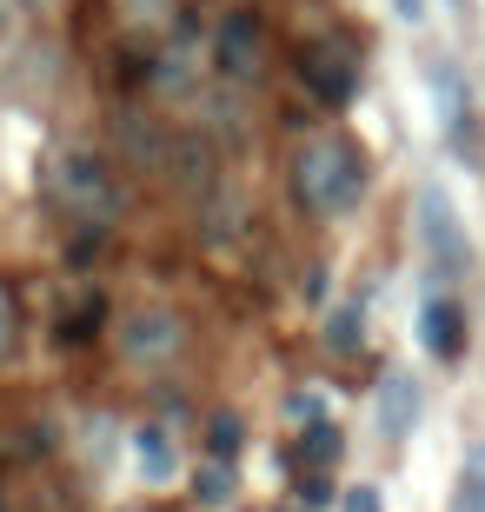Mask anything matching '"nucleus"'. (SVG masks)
<instances>
[{"instance_id":"obj_1","label":"nucleus","mask_w":485,"mask_h":512,"mask_svg":"<svg viewBox=\"0 0 485 512\" xmlns=\"http://www.w3.org/2000/svg\"><path fill=\"white\" fill-rule=\"evenodd\" d=\"M293 180L306 193V207L319 220H339V213H353L366 200V160L346 133H313V140H299V160H293Z\"/></svg>"},{"instance_id":"obj_2","label":"nucleus","mask_w":485,"mask_h":512,"mask_svg":"<svg viewBox=\"0 0 485 512\" xmlns=\"http://www.w3.org/2000/svg\"><path fill=\"white\" fill-rule=\"evenodd\" d=\"M47 193H54V207H67L94 233L113 227L120 207H127V187L113 180V167L94 147H54V160H47Z\"/></svg>"},{"instance_id":"obj_3","label":"nucleus","mask_w":485,"mask_h":512,"mask_svg":"<svg viewBox=\"0 0 485 512\" xmlns=\"http://www.w3.org/2000/svg\"><path fill=\"white\" fill-rule=\"evenodd\" d=\"M412 227H419V247H426L439 280L446 286L472 280V233H466V220H459V207H452V193L439 180H419V193H412Z\"/></svg>"},{"instance_id":"obj_4","label":"nucleus","mask_w":485,"mask_h":512,"mask_svg":"<svg viewBox=\"0 0 485 512\" xmlns=\"http://www.w3.org/2000/svg\"><path fill=\"white\" fill-rule=\"evenodd\" d=\"M113 340H120V353H127L133 366H167V360H180V346H187V320H180L173 306H127Z\"/></svg>"},{"instance_id":"obj_5","label":"nucleus","mask_w":485,"mask_h":512,"mask_svg":"<svg viewBox=\"0 0 485 512\" xmlns=\"http://www.w3.org/2000/svg\"><path fill=\"white\" fill-rule=\"evenodd\" d=\"M213 67H220L226 80H260L266 74V27L253 7H226L220 27H213Z\"/></svg>"},{"instance_id":"obj_6","label":"nucleus","mask_w":485,"mask_h":512,"mask_svg":"<svg viewBox=\"0 0 485 512\" xmlns=\"http://www.w3.org/2000/svg\"><path fill=\"white\" fill-rule=\"evenodd\" d=\"M299 80H306L326 107H346V100L359 94V54L346 40H313V47H299Z\"/></svg>"},{"instance_id":"obj_7","label":"nucleus","mask_w":485,"mask_h":512,"mask_svg":"<svg viewBox=\"0 0 485 512\" xmlns=\"http://www.w3.org/2000/svg\"><path fill=\"white\" fill-rule=\"evenodd\" d=\"M426 94H432V114L446 127V140L459 153H472V94H466V74H459V60L432 54L426 60Z\"/></svg>"},{"instance_id":"obj_8","label":"nucleus","mask_w":485,"mask_h":512,"mask_svg":"<svg viewBox=\"0 0 485 512\" xmlns=\"http://www.w3.org/2000/svg\"><path fill=\"white\" fill-rule=\"evenodd\" d=\"M180 193H213V180H220V153H213V140L206 133H173L167 140V167H160Z\"/></svg>"},{"instance_id":"obj_9","label":"nucleus","mask_w":485,"mask_h":512,"mask_svg":"<svg viewBox=\"0 0 485 512\" xmlns=\"http://www.w3.org/2000/svg\"><path fill=\"white\" fill-rule=\"evenodd\" d=\"M419 346H426L432 360H459L466 353V306L452 300V293H426L419 300Z\"/></svg>"},{"instance_id":"obj_10","label":"nucleus","mask_w":485,"mask_h":512,"mask_svg":"<svg viewBox=\"0 0 485 512\" xmlns=\"http://www.w3.org/2000/svg\"><path fill=\"white\" fill-rule=\"evenodd\" d=\"M113 140H120V153H127L140 173H160L167 167V140L173 133L153 114H140V107H120V114H113Z\"/></svg>"},{"instance_id":"obj_11","label":"nucleus","mask_w":485,"mask_h":512,"mask_svg":"<svg viewBox=\"0 0 485 512\" xmlns=\"http://www.w3.org/2000/svg\"><path fill=\"white\" fill-rule=\"evenodd\" d=\"M419 406H426L419 380L392 366L386 380H379V433H386V439H412V426H419Z\"/></svg>"},{"instance_id":"obj_12","label":"nucleus","mask_w":485,"mask_h":512,"mask_svg":"<svg viewBox=\"0 0 485 512\" xmlns=\"http://www.w3.org/2000/svg\"><path fill=\"white\" fill-rule=\"evenodd\" d=\"M133 453H140V473H147L153 486L180 473V446L167 439V426H140V433H133Z\"/></svg>"},{"instance_id":"obj_13","label":"nucleus","mask_w":485,"mask_h":512,"mask_svg":"<svg viewBox=\"0 0 485 512\" xmlns=\"http://www.w3.org/2000/svg\"><path fill=\"white\" fill-rule=\"evenodd\" d=\"M452 512H485V439L466 446V466L452 479Z\"/></svg>"},{"instance_id":"obj_14","label":"nucleus","mask_w":485,"mask_h":512,"mask_svg":"<svg viewBox=\"0 0 485 512\" xmlns=\"http://www.w3.org/2000/svg\"><path fill=\"white\" fill-rule=\"evenodd\" d=\"M339 453H346V439H339L333 419H313V426L299 433V446H293L299 466H339Z\"/></svg>"},{"instance_id":"obj_15","label":"nucleus","mask_w":485,"mask_h":512,"mask_svg":"<svg viewBox=\"0 0 485 512\" xmlns=\"http://www.w3.org/2000/svg\"><path fill=\"white\" fill-rule=\"evenodd\" d=\"M233 493H240V486H233V466H226V459H206L200 473H193V499H200L206 512L233 506Z\"/></svg>"},{"instance_id":"obj_16","label":"nucleus","mask_w":485,"mask_h":512,"mask_svg":"<svg viewBox=\"0 0 485 512\" xmlns=\"http://www.w3.org/2000/svg\"><path fill=\"white\" fill-rule=\"evenodd\" d=\"M326 346H333L339 360H353L359 346H366V333H359V306H333V313H326Z\"/></svg>"},{"instance_id":"obj_17","label":"nucleus","mask_w":485,"mask_h":512,"mask_svg":"<svg viewBox=\"0 0 485 512\" xmlns=\"http://www.w3.org/2000/svg\"><path fill=\"white\" fill-rule=\"evenodd\" d=\"M240 439H246L240 413H213V419H206V453H213V459H226V466H233V453H240Z\"/></svg>"},{"instance_id":"obj_18","label":"nucleus","mask_w":485,"mask_h":512,"mask_svg":"<svg viewBox=\"0 0 485 512\" xmlns=\"http://www.w3.org/2000/svg\"><path fill=\"white\" fill-rule=\"evenodd\" d=\"M94 326H100V306L87 300V306H80V313H74V320H67V313H60L54 340H60V346H80V340H94Z\"/></svg>"},{"instance_id":"obj_19","label":"nucleus","mask_w":485,"mask_h":512,"mask_svg":"<svg viewBox=\"0 0 485 512\" xmlns=\"http://www.w3.org/2000/svg\"><path fill=\"white\" fill-rule=\"evenodd\" d=\"M153 87H167V94H187V87H193L187 54H167V60H160V67H153Z\"/></svg>"},{"instance_id":"obj_20","label":"nucleus","mask_w":485,"mask_h":512,"mask_svg":"<svg viewBox=\"0 0 485 512\" xmlns=\"http://www.w3.org/2000/svg\"><path fill=\"white\" fill-rule=\"evenodd\" d=\"M339 512H386V506H379L373 486H353V493H339Z\"/></svg>"},{"instance_id":"obj_21","label":"nucleus","mask_w":485,"mask_h":512,"mask_svg":"<svg viewBox=\"0 0 485 512\" xmlns=\"http://www.w3.org/2000/svg\"><path fill=\"white\" fill-rule=\"evenodd\" d=\"M14 353V293L0 286V360Z\"/></svg>"},{"instance_id":"obj_22","label":"nucleus","mask_w":485,"mask_h":512,"mask_svg":"<svg viewBox=\"0 0 485 512\" xmlns=\"http://www.w3.org/2000/svg\"><path fill=\"white\" fill-rule=\"evenodd\" d=\"M299 499H306V506H333V479H326V473H313L306 486H299Z\"/></svg>"},{"instance_id":"obj_23","label":"nucleus","mask_w":485,"mask_h":512,"mask_svg":"<svg viewBox=\"0 0 485 512\" xmlns=\"http://www.w3.org/2000/svg\"><path fill=\"white\" fill-rule=\"evenodd\" d=\"M392 14L406 20V27H419V20H426V0H392Z\"/></svg>"},{"instance_id":"obj_24","label":"nucleus","mask_w":485,"mask_h":512,"mask_svg":"<svg viewBox=\"0 0 485 512\" xmlns=\"http://www.w3.org/2000/svg\"><path fill=\"white\" fill-rule=\"evenodd\" d=\"M446 7H466V0H446Z\"/></svg>"},{"instance_id":"obj_25","label":"nucleus","mask_w":485,"mask_h":512,"mask_svg":"<svg viewBox=\"0 0 485 512\" xmlns=\"http://www.w3.org/2000/svg\"><path fill=\"white\" fill-rule=\"evenodd\" d=\"M286 512H299V506H286Z\"/></svg>"}]
</instances>
